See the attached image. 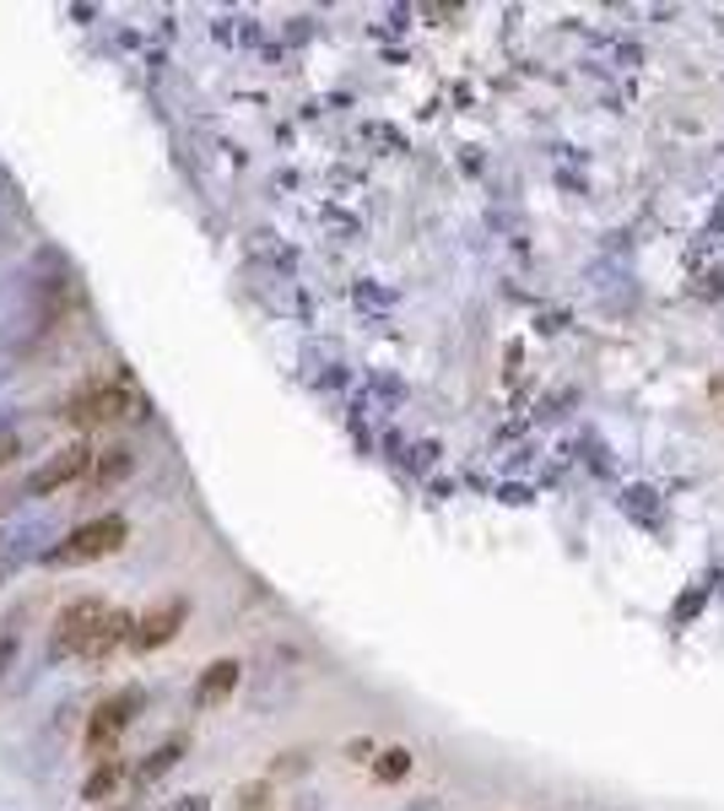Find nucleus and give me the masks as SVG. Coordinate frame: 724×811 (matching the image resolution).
Segmentation results:
<instances>
[{
	"label": "nucleus",
	"instance_id": "1",
	"mask_svg": "<svg viewBox=\"0 0 724 811\" xmlns=\"http://www.w3.org/2000/svg\"><path fill=\"white\" fill-rule=\"evenodd\" d=\"M147 401L135 396V384L124 379V373H109V379H92V384H81L77 396L66 401V422L81 428V433H98V428H114V422H130V417H141Z\"/></svg>",
	"mask_w": 724,
	"mask_h": 811
},
{
	"label": "nucleus",
	"instance_id": "2",
	"mask_svg": "<svg viewBox=\"0 0 724 811\" xmlns=\"http://www.w3.org/2000/svg\"><path fill=\"white\" fill-rule=\"evenodd\" d=\"M124 541H130V520L124 514H98V520H87L77 525L60 547H49L43 552V563L49 568H81V563H103V558H114Z\"/></svg>",
	"mask_w": 724,
	"mask_h": 811
},
{
	"label": "nucleus",
	"instance_id": "3",
	"mask_svg": "<svg viewBox=\"0 0 724 811\" xmlns=\"http://www.w3.org/2000/svg\"><path fill=\"white\" fill-rule=\"evenodd\" d=\"M141 692L124 688L114 698H103L92 714H87V730H81V752L92 758V763H103V758H120V735L130 730V720L141 714Z\"/></svg>",
	"mask_w": 724,
	"mask_h": 811
},
{
	"label": "nucleus",
	"instance_id": "4",
	"mask_svg": "<svg viewBox=\"0 0 724 811\" xmlns=\"http://www.w3.org/2000/svg\"><path fill=\"white\" fill-rule=\"evenodd\" d=\"M103 617H109V607H103L98 595H81V601H71V607H60V617H54V633H49V654H54V660L87 654L92 633L103 628Z\"/></svg>",
	"mask_w": 724,
	"mask_h": 811
},
{
	"label": "nucleus",
	"instance_id": "5",
	"mask_svg": "<svg viewBox=\"0 0 724 811\" xmlns=\"http://www.w3.org/2000/svg\"><path fill=\"white\" fill-rule=\"evenodd\" d=\"M92 454H98V449L87 444V439H81V444H66L60 454H49V460H43L39 471H33V482H28V492H33V498H54V492L77 487L81 477L92 471Z\"/></svg>",
	"mask_w": 724,
	"mask_h": 811
},
{
	"label": "nucleus",
	"instance_id": "6",
	"mask_svg": "<svg viewBox=\"0 0 724 811\" xmlns=\"http://www.w3.org/2000/svg\"><path fill=\"white\" fill-rule=\"evenodd\" d=\"M184 617H190V601H184V595H173V601H158L152 611H141V617H135L130 649H135V654H152V649L173 644V639H179V628H184Z\"/></svg>",
	"mask_w": 724,
	"mask_h": 811
},
{
	"label": "nucleus",
	"instance_id": "7",
	"mask_svg": "<svg viewBox=\"0 0 724 811\" xmlns=\"http://www.w3.org/2000/svg\"><path fill=\"white\" fill-rule=\"evenodd\" d=\"M124 784H130V763L124 758H103V763H92L87 779H81V801L87 807H103V801H114Z\"/></svg>",
	"mask_w": 724,
	"mask_h": 811
},
{
	"label": "nucleus",
	"instance_id": "8",
	"mask_svg": "<svg viewBox=\"0 0 724 811\" xmlns=\"http://www.w3.org/2000/svg\"><path fill=\"white\" fill-rule=\"evenodd\" d=\"M130 471H135V454L124 444L98 449V454H92V471L81 477V492H109V487H120Z\"/></svg>",
	"mask_w": 724,
	"mask_h": 811
},
{
	"label": "nucleus",
	"instance_id": "9",
	"mask_svg": "<svg viewBox=\"0 0 724 811\" xmlns=\"http://www.w3.org/2000/svg\"><path fill=\"white\" fill-rule=\"evenodd\" d=\"M130 633H135V617H130V611H114V607H109L103 628L92 633V644H87V654H81V660H92V665L114 660V654H120V649L130 644Z\"/></svg>",
	"mask_w": 724,
	"mask_h": 811
},
{
	"label": "nucleus",
	"instance_id": "10",
	"mask_svg": "<svg viewBox=\"0 0 724 811\" xmlns=\"http://www.w3.org/2000/svg\"><path fill=\"white\" fill-rule=\"evenodd\" d=\"M243 665L239 660H211L201 671V682H195V709H217V703H228L233 688H239Z\"/></svg>",
	"mask_w": 724,
	"mask_h": 811
},
{
	"label": "nucleus",
	"instance_id": "11",
	"mask_svg": "<svg viewBox=\"0 0 724 811\" xmlns=\"http://www.w3.org/2000/svg\"><path fill=\"white\" fill-rule=\"evenodd\" d=\"M179 758H184V735H173V741H162V747H152V752H147V763H141L135 773H130V779H135V784H152V779H162V773L173 769Z\"/></svg>",
	"mask_w": 724,
	"mask_h": 811
},
{
	"label": "nucleus",
	"instance_id": "12",
	"mask_svg": "<svg viewBox=\"0 0 724 811\" xmlns=\"http://www.w3.org/2000/svg\"><path fill=\"white\" fill-rule=\"evenodd\" d=\"M405 773H411V752H405V747H390V752L373 758V779H379V784H401Z\"/></svg>",
	"mask_w": 724,
	"mask_h": 811
},
{
	"label": "nucleus",
	"instance_id": "13",
	"mask_svg": "<svg viewBox=\"0 0 724 811\" xmlns=\"http://www.w3.org/2000/svg\"><path fill=\"white\" fill-rule=\"evenodd\" d=\"M648 498H654L648 487H633V492H622V509H627V514H638L644 525H660V514H654V503H648Z\"/></svg>",
	"mask_w": 724,
	"mask_h": 811
},
{
	"label": "nucleus",
	"instance_id": "14",
	"mask_svg": "<svg viewBox=\"0 0 724 811\" xmlns=\"http://www.w3.org/2000/svg\"><path fill=\"white\" fill-rule=\"evenodd\" d=\"M265 795H271L265 784H249V790H243V795H239V801H243L239 811H265Z\"/></svg>",
	"mask_w": 724,
	"mask_h": 811
},
{
	"label": "nucleus",
	"instance_id": "15",
	"mask_svg": "<svg viewBox=\"0 0 724 811\" xmlns=\"http://www.w3.org/2000/svg\"><path fill=\"white\" fill-rule=\"evenodd\" d=\"M703 595H708V584H703V590H692V595H686L682 607H676V617H682V622H686V617H692V611L703 607Z\"/></svg>",
	"mask_w": 724,
	"mask_h": 811
},
{
	"label": "nucleus",
	"instance_id": "16",
	"mask_svg": "<svg viewBox=\"0 0 724 811\" xmlns=\"http://www.w3.org/2000/svg\"><path fill=\"white\" fill-rule=\"evenodd\" d=\"M17 433H0V465H11V460H17Z\"/></svg>",
	"mask_w": 724,
	"mask_h": 811
},
{
	"label": "nucleus",
	"instance_id": "17",
	"mask_svg": "<svg viewBox=\"0 0 724 811\" xmlns=\"http://www.w3.org/2000/svg\"><path fill=\"white\" fill-rule=\"evenodd\" d=\"M346 758H352V763H368V758H373V741H352Z\"/></svg>",
	"mask_w": 724,
	"mask_h": 811
}]
</instances>
